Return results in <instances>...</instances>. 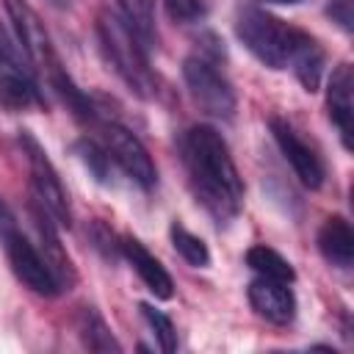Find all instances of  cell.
Wrapping results in <instances>:
<instances>
[{"label":"cell","instance_id":"cell-1","mask_svg":"<svg viewBox=\"0 0 354 354\" xmlns=\"http://www.w3.org/2000/svg\"><path fill=\"white\" fill-rule=\"evenodd\" d=\"M180 155L196 202L218 221H232L243 207V180L227 141L210 124H191L180 138Z\"/></svg>","mask_w":354,"mask_h":354},{"label":"cell","instance_id":"cell-2","mask_svg":"<svg viewBox=\"0 0 354 354\" xmlns=\"http://www.w3.org/2000/svg\"><path fill=\"white\" fill-rule=\"evenodd\" d=\"M97 36H100V47H102L108 64L127 83V88L141 100L155 97L158 83L147 64V50L141 47L136 33L127 28V22L113 11H100Z\"/></svg>","mask_w":354,"mask_h":354},{"label":"cell","instance_id":"cell-3","mask_svg":"<svg viewBox=\"0 0 354 354\" xmlns=\"http://www.w3.org/2000/svg\"><path fill=\"white\" fill-rule=\"evenodd\" d=\"M235 33L260 64H266L271 69H285L290 64V55L304 30L282 22L279 17H274L257 6H246L238 11Z\"/></svg>","mask_w":354,"mask_h":354},{"label":"cell","instance_id":"cell-4","mask_svg":"<svg viewBox=\"0 0 354 354\" xmlns=\"http://www.w3.org/2000/svg\"><path fill=\"white\" fill-rule=\"evenodd\" d=\"M0 241H3V249H6V257L11 263L14 277L28 290H33L36 296H47V299L61 293L55 274L50 271L39 246L19 230V221L3 196H0Z\"/></svg>","mask_w":354,"mask_h":354},{"label":"cell","instance_id":"cell-5","mask_svg":"<svg viewBox=\"0 0 354 354\" xmlns=\"http://www.w3.org/2000/svg\"><path fill=\"white\" fill-rule=\"evenodd\" d=\"M19 147L22 155L28 160V174H30V188H33V199L53 216V221L58 227H72V207H69V196L61 185V177L53 166V160L47 158L44 147L36 141V136L30 130H19Z\"/></svg>","mask_w":354,"mask_h":354},{"label":"cell","instance_id":"cell-6","mask_svg":"<svg viewBox=\"0 0 354 354\" xmlns=\"http://www.w3.org/2000/svg\"><path fill=\"white\" fill-rule=\"evenodd\" d=\"M183 80L188 86L191 100L213 119H224L230 122L235 116L238 100L232 91V83L224 77V72L216 69L213 61H207L205 55H188L183 61Z\"/></svg>","mask_w":354,"mask_h":354},{"label":"cell","instance_id":"cell-7","mask_svg":"<svg viewBox=\"0 0 354 354\" xmlns=\"http://www.w3.org/2000/svg\"><path fill=\"white\" fill-rule=\"evenodd\" d=\"M100 144L105 147V152L111 155V160L144 191H149L158 183V169L155 160L149 158L147 147L141 144V138L127 130L119 122H102L100 124Z\"/></svg>","mask_w":354,"mask_h":354},{"label":"cell","instance_id":"cell-8","mask_svg":"<svg viewBox=\"0 0 354 354\" xmlns=\"http://www.w3.org/2000/svg\"><path fill=\"white\" fill-rule=\"evenodd\" d=\"M6 3V14L11 19V28L17 33V41H19V50L25 53L28 64L30 66H39V69H50L53 64H58V55H55V47H53V39L41 22V17L36 14V8L28 3V0H3Z\"/></svg>","mask_w":354,"mask_h":354},{"label":"cell","instance_id":"cell-9","mask_svg":"<svg viewBox=\"0 0 354 354\" xmlns=\"http://www.w3.org/2000/svg\"><path fill=\"white\" fill-rule=\"evenodd\" d=\"M268 127H271V136H274L282 158L288 160V166L299 177V183L307 185V188H313V191L321 188L324 185V177H326V169H324V160L318 158V152L299 136V130L288 119L271 116L268 119Z\"/></svg>","mask_w":354,"mask_h":354},{"label":"cell","instance_id":"cell-10","mask_svg":"<svg viewBox=\"0 0 354 354\" xmlns=\"http://www.w3.org/2000/svg\"><path fill=\"white\" fill-rule=\"evenodd\" d=\"M246 296H249L252 310L268 324L288 326L296 318V296L290 290V282H279V279L254 274V279L246 288Z\"/></svg>","mask_w":354,"mask_h":354},{"label":"cell","instance_id":"cell-11","mask_svg":"<svg viewBox=\"0 0 354 354\" xmlns=\"http://www.w3.org/2000/svg\"><path fill=\"white\" fill-rule=\"evenodd\" d=\"M30 216H33V224H36V232H39V252H41V257L47 260L50 271L55 274L61 290H69V288L75 285L77 274H75V266H72L69 254H66L64 246H61L58 224L53 221V216H50L36 199L30 202Z\"/></svg>","mask_w":354,"mask_h":354},{"label":"cell","instance_id":"cell-12","mask_svg":"<svg viewBox=\"0 0 354 354\" xmlns=\"http://www.w3.org/2000/svg\"><path fill=\"white\" fill-rule=\"evenodd\" d=\"M122 257L130 263V268L138 274V279L144 282V288L155 296V299H171L174 296V279L171 274L163 268V263L133 235L122 238Z\"/></svg>","mask_w":354,"mask_h":354},{"label":"cell","instance_id":"cell-13","mask_svg":"<svg viewBox=\"0 0 354 354\" xmlns=\"http://www.w3.org/2000/svg\"><path fill=\"white\" fill-rule=\"evenodd\" d=\"M354 75L348 64L335 66V72L329 75L326 83V108H329V119L340 133V141L346 149H351V133H354Z\"/></svg>","mask_w":354,"mask_h":354},{"label":"cell","instance_id":"cell-14","mask_svg":"<svg viewBox=\"0 0 354 354\" xmlns=\"http://www.w3.org/2000/svg\"><path fill=\"white\" fill-rule=\"evenodd\" d=\"M318 252L335 268H351L354 263V230L343 216H329L318 230Z\"/></svg>","mask_w":354,"mask_h":354},{"label":"cell","instance_id":"cell-15","mask_svg":"<svg viewBox=\"0 0 354 354\" xmlns=\"http://www.w3.org/2000/svg\"><path fill=\"white\" fill-rule=\"evenodd\" d=\"M296 75V80L307 88V91H318L321 86V77H324V66H326V58H324V50L321 44L310 36V33H301L293 55H290V64H288Z\"/></svg>","mask_w":354,"mask_h":354},{"label":"cell","instance_id":"cell-16","mask_svg":"<svg viewBox=\"0 0 354 354\" xmlns=\"http://www.w3.org/2000/svg\"><path fill=\"white\" fill-rule=\"evenodd\" d=\"M36 102H41V94L30 69L0 72V105H6L8 111H25Z\"/></svg>","mask_w":354,"mask_h":354},{"label":"cell","instance_id":"cell-17","mask_svg":"<svg viewBox=\"0 0 354 354\" xmlns=\"http://www.w3.org/2000/svg\"><path fill=\"white\" fill-rule=\"evenodd\" d=\"M77 332L88 351H122L119 340L113 337L111 326L94 307H83L77 313Z\"/></svg>","mask_w":354,"mask_h":354},{"label":"cell","instance_id":"cell-18","mask_svg":"<svg viewBox=\"0 0 354 354\" xmlns=\"http://www.w3.org/2000/svg\"><path fill=\"white\" fill-rule=\"evenodd\" d=\"M122 19L136 33L141 47H155L158 30H155V0H119Z\"/></svg>","mask_w":354,"mask_h":354},{"label":"cell","instance_id":"cell-19","mask_svg":"<svg viewBox=\"0 0 354 354\" xmlns=\"http://www.w3.org/2000/svg\"><path fill=\"white\" fill-rule=\"evenodd\" d=\"M246 266L257 274V277H268V279H279V282H293L296 279V271L293 266L271 246L266 243H257L246 252Z\"/></svg>","mask_w":354,"mask_h":354},{"label":"cell","instance_id":"cell-20","mask_svg":"<svg viewBox=\"0 0 354 354\" xmlns=\"http://www.w3.org/2000/svg\"><path fill=\"white\" fill-rule=\"evenodd\" d=\"M169 238H171L174 252H177L188 266H194V268H207V266H210L207 243H205L199 235H194L191 230H185L183 224L174 221V224L169 227Z\"/></svg>","mask_w":354,"mask_h":354},{"label":"cell","instance_id":"cell-21","mask_svg":"<svg viewBox=\"0 0 354 354\" xmlns=\"http://www.w3.org/2000/svg\"><path fill=\"white\" fill-rule=\"evenodd\" d=\"M138 310H141V315H144L147 326L152 329V335H155V340H158L160 351H166V354L177 351V329H174L171 318H169L163 310H158L155 304H149V301H141V304H138Z\"/></svg>","mask_w":354,"mask_h":354},{"label":"cell","instance_id":"cell-22","mask_svg":"<svg viewBox=\"0 0 354 354\" xmlns=\"http://www.w3.org/2000/svg\"><path fill=\"white\" fill-rule=\"evenodd\" d=\"M75 152L80 155V160L86 163V169L100 180V183H111V155L105 152V147L100 141H91V138H80L75 144Z\"/></svg>","mask_w":354,"mask_h":354},{"label":"cell","instance_id":"cell-23","mask_svg":"<svg viewBox=\"0 0 354 354\" xmlns=\"http://www.w3.org/2000/svg\"><path fill=\"white\" fill-rule=\"evenodd\" d=\"M163 8H166V14H169V19L177 22V25L202 22L205 14H207L205 0H163Z\"/></svg>","mask_w":354,"mask_h":354},{"label":"cell","instance_id":"cell-24","mask_svg":"<svg viewBox=\"0 0 354 354\" xmlns=\"http://www.w3.org/2000/svg\"><path fill=\"white\" fill-rule=\"evenodd\" d=\"M88 235H91V241H94V249L102 252L105 260H116V257L122 254V238H116L113 230L105 227L102 221H94L91 230H88Z\"/></svg>","mask_w":354,"mask_h":354},{"label":"cell","instance_id":"cell-25","mask_svg":"<svg viewBox=\"0 0 354 354\" xmlns=\"http://www.w3.org/2000/svg\"><path fill=\"white\" fill-rule=\"evenodd\" d=\"M326 14H329L332 22H337L346 33L354 30V0H329V3H326Z\"/></svg>","mask_w":354,"mask_h":354},{"label":"cell","instance_id":"cell-26","mask_svg":"<svg viewBox=\"0 0 354 354\" xmlns=\"http://www.w3.org/2000/svg\"><path fill=\"white\" fill-rule=\"evenodd\" d=\"M266 3H282V6H290V3H299V0H266Z\"/></svg>","mask_w":354,"mask_h":354}]
</instances>
